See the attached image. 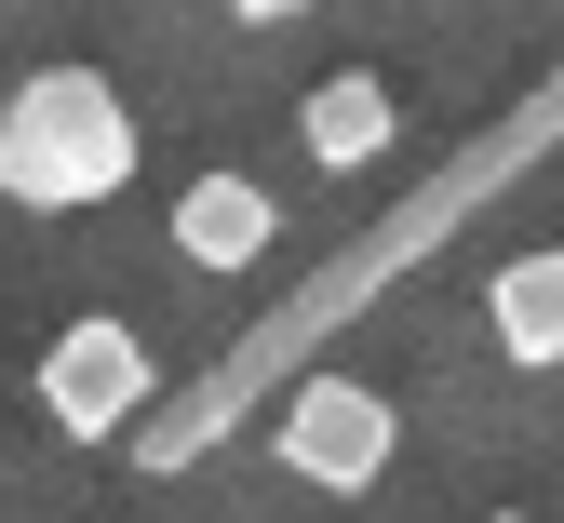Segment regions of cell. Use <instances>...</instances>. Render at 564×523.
I'll use <instances>...</instances> for the list:
<instances>
[{
	"instance_id": "8",
	"label": "cell",
	"mask_w": 564,
	"mask_h": 523,
	"mask_svg": "<svg viewBox=\"0 0 564 523\" xmlns=\"http://www.w3.org/2000/svg\"><path fill=\"white\" fill-rule=\"evenodd\" d=\"M498 523H538V510H498Z\"/></svg>"
},
{
	"instance_id": "6",
	"label": "cell",
	"mask_w": 564,
	"mask_h": 523,
	"mask_svg": "<svg viewBox=\"0 0 564 523\" xmlns=\"http://www.w3.org/2000/svg\"><path fill=\"white\" fill-rule=\"evenodd\" d=\"M390 81L377 67H336V81H310V108H296V134H310V162L323 175H364V162H390Z\"/></svg>"
},
{
	"instance_id": "4",
	"label": "cell",
	"mask_w": 564,
	"mask_h": 523,
	"mask_svg": "<svg viewBox=\"0 0 564 523\" xmlns=\"http://www.w3.org/2000/svg\"><path fill=\"white\" fill-rule=\"evenodd\" d=\"M269 229H282V201H269L256 175H188V188H175V255H188V269H256Z\"/></svg>"
},
{
	"instance_id": "2",
	"label": "cell",
	"mask_w": 564,
	"mask_h": 523,
	"mask_svg": "<svg viewBox=\"0 0 564 523\" xmlns=\"http://www.w3.org/2000/svg\"><path fill=\"white\" fill-rule=\"evenodd\" d=\"M390 443H403V429H390V403H377L364 377H310L296 403L269 416V457L296 470V483H323V497H364V483L390 470Z\"/></svg>"
},
{
	"instance_id": "3",
	"label": "cell",
	"mask_w": 564,
	"mask_h": 523,
	"mask_svg": "<svg viewBox=\"0 0 564 523\" xmlns=\"http://www.w3.org/2000/svg\"><path fill=\"white\" fill-rule=\"evenodd\" d=\"M41 416L67 429V443H108V429H134L149 416V336L134 323H67L54 349H41Z\"/></svg>"
},
{
	"instance_id": "7",
	"label": "cell",
	"mask_w": 564,
	"mask_h": 523,
	"mask_svg": "<svg viewBox=\"0 0 564 523\" xmlns=\"http://www.w3.org/2000/svg\"><path fill=\"white\" fill-rule=\"evenodd\" d=\"M242 28H296V14H323V0H229Z\"/></svg>"
},
{
	"instance_id": "1",
	"label": "cell",
	"mask_w": 564,
	"mask_h": 523,
	"mask_svg": "<svg viewBox=\"0 0 564 523\" xmlns=\"http://www.w3.org/2000/svg\"><path fill=\"white\" fill-rule=\"evenodd\" d=\"M134 188V108L108 95V67H41L0 108V201H41V215H82Z\"/></svg>"
},
{
	"instance_id": "5",
	"label": "cell",
	"mask_w": 564,
	"mask_h": 523,
	"mask_svg": "<svg viewBox=\"0 0 564 523\" xmlns=\"http://www.w3.org/2000/svg\"><path fill=\"white\" fill-rule=\"evenodd\" d=\"M484 336H498L524 377L564 362V242H538V255H511L498 282H484Z\"/></svg>"
}]
</instances>
